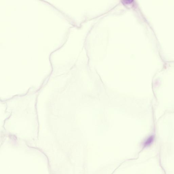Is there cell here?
<instances>
[{"instance_id":"1","label":"cell","mask_w":174,"mask_h":174,"mask_svg":"<svg viewBox=\"0 0 174 174\" xmlns=\"http://www.w3.org/2000/svg\"><path fill=\"white\" fill-rule=\"evenodd\" d=\"M154 135H151L148 137L147 139L144 142V146L145 147L148 146L151 144L154 140Z\"/></svg>"}]
</instances>
